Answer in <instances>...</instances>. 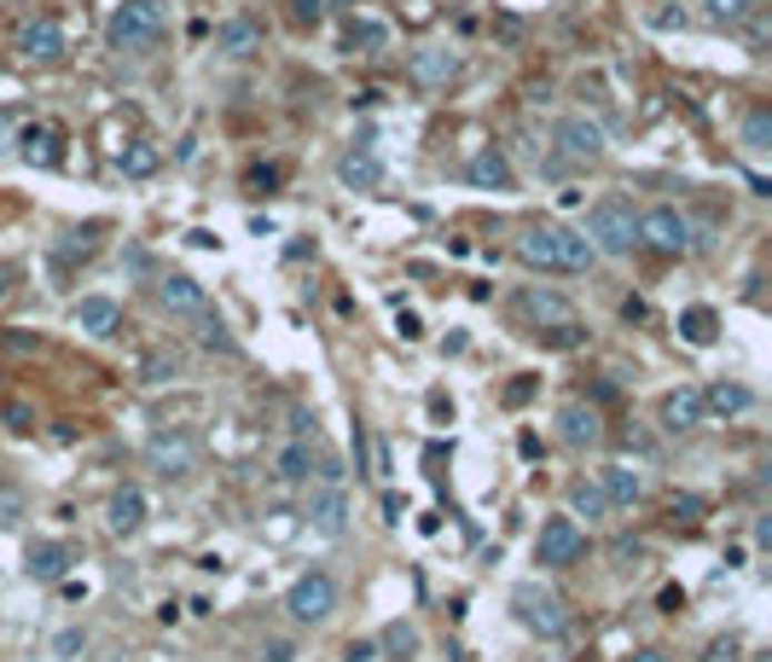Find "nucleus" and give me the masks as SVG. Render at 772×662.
Instances as JSON below:
<instances>
[{
    "mask_svg": "<svg viewBox=\"0 0 772 662\" xmlns=\"http://www.w3.org/2000/svg\"><path fill=\"white\" fill-rule=\"evenodd\" d=\"M534 395V378H511V384H505V407H523Z\"/></svg>",
    "mask_w": 772,
    "mask_h": 662,
    "instance_id": "de8ad7c7",
    "label": "nucleus"
},
{
    "mask_svg": "<svg viewBox=\"0 0 772 662\" xmlns=\"http://www.w3.org/2000/svg\"><path fill=\"white\" fill-rule=\"evenodd\" d=\"M511 314H518V320H529V331L575 320L570 297H558V291H547V285H523V291H511Z\"/></svg>",
    "mask_w": 772,
    "mask_h": 662,
    "instance_id": "f8f14e48",
    "label": "nucleus"
},
{
    "mask_svg": "<svg viewBox=\"0 0 772 662\" xmlns=\"http://www.w3.org/2000/svg\"><path fill=\"white\" fill-rule=\"evenodd\" d=\"M395 331H401V343H419L424 338V320L413 309H395Z\"/></svg>",
    "mask_w": 772,
    "mask_h": 662,
    "instance_id": "c03bdc74",
    "label": "nucleus"
},
{
    "mask_svg": "<svg viewBox=\"0 0 772 662\" xmlns=\"http://www.w3.org/2000/svg\"><path fill=\"white\" fill-rule=\"evenodd\" d=\"M680 338H685L691 349H709V343L720 338V314L709 309V302H691V309L680 314Z\"/></svg>",
    "mask_w": 772,
    "mask_h": 662,
    "instance_id": "cd10ccee",
    "label": "nucleus"
},
{
    "mask_svg": "<svg viewBox=\"0 0 772 662\" xmlns=\"http://www.w3.org/2000/svg\"><path fill=\"white\" fill-rule=\"evenodd\" d=\"M106 529H111V534H122V541L146 529V494L134 489V482H122V489L111 494V505H106Z\"/></svg>",
    "mask_w": 772,
    "mask_h": 662,
    "instance_id": "6ab92c4d",
    "label": "nucleus"
},
{
    "mask_svg": "<svg viewBox=\"0 0 772 662\" xmlns=\"http://www.w3.org/2000/svg\"><path fill=\"white\" fill-rule=\"evenodd\" d=\"M662 610H668V616H674V610H685V593H680V588H662Z\"/></svg>",
    "mask_w": 772,
    "mask_h": 662,
    "instance_id": "3c124183",
    "label": "nucleus"
},
{
    "mask_svg": "<svg viewBox=\"0 0 772 662\" xmlns=\"http://www.w3.org/2000/svg\"><path fill=\"white\" fill-rule=\"evenodd\" d=\"M255 662H297V645L291 640H262L255 645Z\"/></svg>",
    "mask_w": 772,
    "mask_h": 662,
    "instance_id": "a19ab883",
    "label": "nucleus"
},
{
    "mask_svg": "<svg viewBox=\"0 0 772 662\" xmlns=\"http://www.w3.org/2000/svg\"><path fill=\"white\" fill-rule=\"evenodd\" d=\"M383 47H390V30H383V23H372V18H349L343 23V53L372 59V53H383Z\"/></svg>",
    "mask_w": 772,
    "mask_h": 662,
    "instance_id": "bb28decb",
    "label": "nucleus"
},
{
    "mask_svg": "<svg viewBox=\"0 0 772 662\" xmlns=\"http://www.w3.org/2000/svg\"><path fill=\"white\" fill-rule=\"evenodd\" d=\"M291 23H297V30H320V23H325V0H291Z\"/></svg>",
    "mask_w": 772,
    "mask_h": 662,
    "instance_id": "e433bc0d",
    "label": "nucleus"
},
{
    "mask_svg": "<svg viewBox=\"0 0 772 662\" xmlns=\"http://www.w3.org/2000/svg\"><path fill=\"white\" fill-rule=\"evenodd\" d=\"M511 610H518V622L529 633H540V640H563V633H570V610H563V599L547 593V588H534V581L511 588Z\"/></svg>",
    "mask_w": 772,
    "mask_h": 662,
    "instance_id": "39448f33",
    "label": "nucleus"
},
{
    "mask_svg": "<svg viewBox=\"0 0 772 662\" xmlns=\"http://www.w3.org/2000/svg\"><path fill=\"white\" fill-rule=\"evenodd\" d=\"M255 47H262V23H255V18H227V23H215V53L221 59H250Z\"/></svg>",
    "mask_w": 772,
    "mask_h": 662,
    "instance_id": "412c9836",
    "label": "nucleus"
},
{
    "mask_svg": "<svg viewBox=\"0 0 772 662\" xmlns=\"http://www.w3.org/2000/svg\"><path fill=\"white\" fill-rule=\"evenodd\" d=\"M23 518V489L18 482H0V529H12Z\"/></svg>",
    "mask_w": 772,
    "mask_h": 662,
    "instance_id": "4c0bfd02",
    "label": "nucleus"
},
{
    "mask_svg": "<svg viewBox=\"0 0 772 662\" xmlns=\"http://www.w3.org/2000/svg\"><path fill=\"white\" fill-rule=\"evenodd\" d=\"M743 146H750L755 158H766V151H772V111H766V106H750V111H743Z\"/></svg>",
    "mask_w": 772,
    "mask_h": 662,
    "instance_id": "2f4dec72",
    "label": "nucleus"
},
{
    "mask_svg": "<svg viewBox=\"0 0 772 662\" xmlns=\"http://www.w3.org/2000/svg\"><path fill=\"white\" fill-rule=\"evenodd\" d=\"M610 558L628 570V564H639V558H645V546H639V541H615V546H610Z\"/></svg>",
    "mask_w": 772,
    "mask_h": 662,
    "instance_id": "49530a36",
    "label": "nucleus"
},
{
    "mask_svg": "<svg viewBox=\"0 0 772 662\" xmlns=\"http://www.w3.org/2000/svg\"><path fill=\"white\" fill-rule=\"evenodd\" d=\"M169 36V7L163 0H122V7L111 12V23H106V41L117 47V53H151Z\"/></svg>",
    "mask_w": 772,
    "mask_h": 662,
    "instance_id": "f03ea898",
    "label": "nucleus"
},
{
    "mask_svg": "<svg viewBox=\"0 0 772 662\" xmlns=\"http://www.w3.org/2000/svg\"><path fill=\"white\" fill-rule=\"evenodd\" d=\"M668 518H674V523H698L703 518V500L698 494H674V500H668Z\"/></svg>",
    "mask_w": 772,
    "mask_h": 662,
    "instance_id": "58836bf2",
    "label": "nucleus"
},
{
    "mask_svg": "<svg viewBox=\"0 0 772 662\" xmlns=\"http://www.w3.org/2000/svg\"><path fill=\"white\" fill-rule=\"evenodd\" d=\"M703 662H738V651L732 645H709V656Z\"/></svg>",
    "mask_w": 772,
    "mask_h": 662,
    "instance_id": "864d4df0",
    "label": "nucleus"
},
{
    "mask_svg": "<svg viewBox=\"0 0 772 662\" xmlns=\"http://www.w3.org/2000/svg\"><path fill=\"white\" fill-rule=\"evenodd\" d=\"M518 257L534 273H586L599 262V250L586 244L581 227H563V221H529L518 233Z\"/></svg>",
    "mask_w": 772,
    "mask_h": 662,
    "instance_id": "f257e3e1",
    "label": "nucleus"
},
{
    "mask_svg": "<svg viewBox=\"0 0 772 662\" xmlns=\"http://www.w3.org/2000/svg\"><path fill=\"white\" fill-rule=\"evenodd\" d=\"M12 151L30 169H59L64 163V134L59 129H36V122H18V140H12Z\"/></svg>",
    "mask_w": 772,
    "mask_h": 662,
    "instance_id": "4468645a",
    "label": "nucleus"
},
{
    "mask_svg": "<svg viewBox=\"0 0 772 662\" xmlns=\"http://www.w3.org/2000/svg\"><path fill=\"white\" fill-rule=\"evenodd\" d=\"M285 616L297 628H320L338 616V581H331L325 570H308L291 581V593H285Z\"/></svg>",
    "mask_w": 772,
    "mask_h": 662,
    "instance_id": "20e7f679",
    "label": "nucleus"
},
{
    "mask_svg": "<svg viewBox=\"0 0 772 662\" xmlns=\"http://www.w3.org/2000/svg\"><path fill=\"white\" fill-rule=\"evenodd\" d=\"M581 552H586V534H581L575 518L540 523V534H534V564L540 570H570V564H581Z\"/></svg>",
    "mask_w": 772,
    "mask_h": 662,
    "instance_id": "6e6552de",
    "label": "nucleus"
},
{
    "mask_svg": "<svg viewBox=\"0 0 772 662\" xmlns=\"http://www.w3.org/2000/svg\"><path fill=\"white\" fill-rule=\"evenodd\" d=\"M552 146H558L563 163H599L604 158V129L586 111H570V117L552 122Z\"/></svg>",
    "mask_w": 772,
    "mask_h": 662,
    "instance_id": "1a4fd4ad",
    "label": "nucleus"
},
{
    "mask_svg": "<svg viewBox=\"0 0 772 662\" xmlns=\"http://www.w3.org/2000/svg\"><path fill=\"white\" fill-rule=\"evenodd\" d=\"M250 192H262V198L279 192V163H255L250 169Z\"/></svg>",
    "mask_w": 772,
    "mask_h": 662,
    "instance_id": "37998d69",
    "label": "nucleus"
},
{
    "mask_svg": "<svg viewBox=\"0 0 772 662\" xmlns=\"http://www.w3.org/2000/svg\"><path fill=\"white\" fill-rule=\"evenodd\" d=\"M639 244H651L656 257H685L691 250V221L674 210V203H651L639 215Z\"/></svg>",
    "mask_w": 772,
    "mask_h": 662,
    "instance_id": "9d476101",
    "label": "nucleus"
},
{
    "mask_svg": "<svg viewBox=\"0 0 772 662\" xmlns=\"http://www.w3.org/2000/svg\"><path fill=\"white\" fill-rule=\"evenodd\" d=\"M7 430H12V437H30V430H36V413H30L23 401H7Z\"/></svg>",
    "mask_w": 772,
    "mask_h": 662,
    "instance_id": "ea45409f",
    "label": "nucleus"
},
{
    "mask_svg": "<svg viewBox=\"0 0 772 662\" xmlns=\"http://www.w3.org/2000/svg\"><path fill=\"white\" fill-rule=\"evenodd\" d=\"M628 662H674V656H668V651H656V645H645V651H633Z\"/></svg>",
    "mask_w": 772,
    "mask_h": 662,
    "instance_id": "603ef678",
    "label": "nucleus"
},
{
    "mask_svg": "<svg viewBox=\"0 0 772 662\" xmlns=\"http://www.w3.org/2000/svg\"><path fill=\"white\" fill-rule=\"evenodd\" d=\"M140 372H146V384H169V378H180V354L174 349H151Z\"/></svg>",
    "mask_w": 772,
    "mask_h": 662,
    "instance_id": "72a5a7b5",
    "label": "nucleus"
},
{
    "mask_svg": "<svg viewBox=\"0 0 772 662\" xmlns=\"http://www.w3.org/2000/svg\"><path fill=\"white\" fill-rule=\"evenodd\" d=\"M407 70H413L419 88H448L453 76H459V59L448 53V47H419V53L407 59Z\"/></svg>",
    "mask_w": 772,
    "mask_h": 662,
    "instance_id": "4be33fe9",
    "label": "nucleus"
},
{
    "mask_svg": "<svg viewBox=\"0 0 772 662\" xmlns=\"http://www.w3.org/2000/svg\"><path fill=\"white\" fill-rule=\"evenodd\" d=\"M529 338H534L540 349H581V343H586V325H581V320H563V325H540V331H529Z\"/></svg>",
    "mask_w": 772,
    "mask_h": 662,
    "instance_id": "473e14b6",
    "label": "nucleus"
},
{
    "mask_svg": "<svg viewBox=\"0 0 772 662\" xmlns=\"http://www.w3.org/2000/svg\"><path fill=\"white\" fill-rule=\"evenodd\" d=\"M338 187L343 192H378L383 187V158H378L372 146L343 151V158H338Z\"/></svg>",
    "mask_w": 772,
    "mask_h": 662,
    "instance_id": "f3484780",
    "label": "nucleus"
},
{
    "mask_svg": "<svg viewBox=\"0 0 772 662\" xmlns=\"http://www.w3.org/2000/svg\"><path fill=\"white\" fill-rule=\"evenodd\" d=\"M76 325H82L88 338H111V331L122 325V309L111 297H82V302H76Z\"/></svg>",
    "mask_w": 772,
    "mask_h": 662,
    "instance_id": "b1692460",
    "label": "nucleus"
},
{
    "mask_svg": "<svg viewBox=\"0 0 772 662\" xmlns=\"http://www.w3.org/2000/svg\"><path fill=\"white\" fill-rule=\"evenodd\" d=\"M302 518H308V529H320V534H338L349 529V494H343V482H308V500H302Z\"/></svg>",
    "mask_w": 772,
    "mask_h": 662,
    "instance_id": "9b49d317",
    "label": "nucleus"
},
{
    "mask_svg": "<svg viewBox=\"0 0 772 662\" xmlns=\"http://www.w3.org/2000/svg\"><path fill=\"white\" fill-rule=\"evenodd\" d=\"M146 465L158 477H192L198 471V437L187 424L151 430V437H146Z\"/></svg>",
    "mask_w": 772,
    "mask_h": 662,
    "instance_id": "423d86ee",
    "label": "nucleus"
},
{
    "mask_svg": "<svg viewBox=\"0 0 772 662\" xmlns=\"http://www.w3.org/2000/svg\"><path fill=\"white\" fill-rule=\"evenodd\" d=\"M570 518H586V523H604L610 518V500H604V489L599 482H570Z\"/></svg>",
    "mask_w": 772,
    "mask_h": 662,
    "instance_id": "c85d7f7f",
    "label": "nucleus"
},
{
    "mask_svg": "<svg viewBox=\"0 0 772 662\" xmlns=\"http://www.w3.org/2000/svg\"><path fill=\"white\" fill-rule=\"evenodd\" d=\"M419 628L413 622H390V628H383V640H378V656H390V662H413L419 656Z\"/></svg>",
    "mask_w": 772,
    "mask_h": 662,
    "instance_id": "c756f323",
    "label": "nucleus"
},
{
    "mask_svg": "<svg viewBox=\"0 0 772 662\" xmlns=\"http://www.w3.org/2000/svg\"><path fill=\"white\" fill-rule=\"evenodd\" d=\"M18 140V111H0V151H12Z\"/></svg>",
    "mask_w": 772,
    "mask_h": 662,
    "instance_id": "09e8293b",
    "label": "nucleus"
},
{
    "mask_svg": "<svg viewBox=\"0 0 772 662\" xmlns=\"http://www.w3.org/2000/svg\"><path fill=\"white\" fill-rule=\"evenodd\" d=\"M64 53H70V36H64V23H59L53 12H36V18L18 30V59H23V64L53 70V64H64Z\"/></svg>",
    "mask_w": 772,
    "mask_h": 662,
    "instance_id": "0eeeda50",
    "label": "nucleus"
},
{
    "mask_svg": "<svg viewBox=\"0 0 772 662\" xmlns=\"http://www.w3.org/2000/svg\"><path fill=\"white\" fill-rule=\"evenodd\" d=\"M430 413H435V419H442V424H448V419H453V401H448L442 390H435V395H430Z\"/></svg>",
    "mask_w": 772,
    "mask_h": 662,
    "instance_id": "8fccbe9b",
    "label": "nucleus"
},
{
    "mask_svg": "<svg viewBox=\"0 0 772 662\" xmlns=\"http://www.w3.org/2000/svg\"><path fill=\"white\" fill-rule=\"evenodd\" d=\"M82 645H88V633H82V628L53 633V656H82Z\"/></svg>",
    "mask_w": 772,
    "mask_h": 662,
    "instance_id": "79ce46f5",
    "label": "nucleus"
},
{
    "mask_svg": "<svg viewBox=\"0 0 772 662\" xmlns=\"http://www.w3.org/2000/svg\"><path fill=\"white\" fill-rule=\"evenodd\" d=\"M203 320V331H198V338H203V349H221V354H239V338H233V331H227L221 320H210V314H198Z\"/></svg>",
    "mask_w": 772,
    "mask_h": 662,
    "instance_id": "f704fd0d",
    "label": "nucleus"
},
{
    "mask_svg": "<svg viewBox=\"0 0 772 662\" xmlns=\"http://www.w3.org/2000/svg\"><path fill=\"white\" fill-rule=\"evenodd\" d=\"M558 437L570 442V448H599V442H604L599 407H593V401H563V407H558Z\"/></svg>",
    "mask_w": 772,
    "mask_h": 662,
    "instance_id": "ddd939ff",
    "label": "nucleus"
},
{
    "mask_svg": "<svg viewBox=\"0 0 772 662\" xmlns=\"http://www.w3.org/2000/svg\"><path fill=\"white\" fill-rule=\"evenodd\" d=\"M593 482L604 489L610 512H628V505H639V500H645V477H639V471H628V465H604Z\"/></svg>",
    "mask_w": 772,
    "mask_h": 662,
    "instance_id": "aec40b11",
    "label": "nucleus"
},
{
    "mask_svg": "<svg viewBox=\"0 0 772 662\" xmlns=\"http://www.w3.org/2000/svg\"><path fill=\"white\" fill-rule=\"evenodd\" d=\"M158 302H163L169 314H187V320L210 314V291H203L192 273H163L158 279Z\"/></svg>",
    "mask_w": 772,
    "mask_h": 662,
    "instance_id": "2eb2a0df",
    "label": "nucleus"
},
{
    "mask_svg": "<svg viewBox=\"0 0 772 662\" xmlns=\"http://www.w3.org/2000/svg\"><path fill=\"white\" fill-rule=\"evenodd\" d=\"M7 291H12V268L0 262V302H7Z\"/></svg>",
    "mask_w": 772,
    "mask_h": 662,
    "instance_id": "5fc2aeb1",
    "label": "nucleus"
},
{
    "mask_svg": "<svg viewBox=\"0 0 772 662\" xmlns=\"http://www.w3.org/2000/svg\"><path fill=\"white\" fill-rule=\"evenodd\" d=\"M465 181L471 187H482V192H511V163H505V151L500 146H482V151H471V163H465Z\"/></svg>",
    "mask_w": 772,
    "mask_h": 662,
    "instance_id": "a211bd4d",
    "label": "nucleus"
},
{
    "mask_svg": "<svg viewBox=\"0 0 772 662\" xmlns=\"http://www.w3.org/2000/svg\"><path fill=\"white\" fill-rule=\"evenodd\" d=\"M273 471H279V482H308V477H314V448H308L302 437L285 442V448H279V460H273Z\"/></svg>",
    "mask_w": 772,
    "mask_h": 662,
    "instance_id": "7c9ffc66",
    "label": "nucleus"
},
{
    "mask_svg": "<svg viewBox=\"0 0 772 662\" xmlns=\"http://www.w3.org/2000/svg\"><path fill=\"white\" fill-rule=\"evenodd\" d=\"M750 407H755L750 384H714V390H703V413L709 419H738V413H750Z\"/></svg>",
    "mask_w": 772,
    "mask_h": 662,
    "instance_id": "393cba45",
    "label": "nucleus"
},
{
    "mask_svg": "<svg viewBox=\"0 0 772 662\" xmlns=\"http://www.w3.org/2000/svg\"><path fill=\"white\" fill-rule=\"evenodd\" d=\"M581 233H586V244H593L599 257H633V250H639V210L628 198L610 192V198H599L593 210H586Z\"/></svg>",
    "mask_w": 772,
    "mask_h": 662,
    "instance_id": "7ed1b4c3",
    "label": "nucleus"
},
{
    "mask_svg": "<svg viewBox=\"0 0 772 662\" xmlns=\"http://www.w3.org/2000/svg\"><path fill=\"white\" fill-rule=\"evenodd\" d=\"M70 564H76V552H70L64 541H41V546H30V581H41V588L64 581Z\"/></svg>",
    "mask_w": 772,
    "mask_h": 662,
    "instance_id": "5701e85b",
    "label": "nucleus"
},
{
    "mask_svg": "<svg viewBox=\"0 0 772 662\" xmlns=\"http://www.w3.org/2000/svg\"><path fill=\"white\" fill-rule=\"evenodd\" d=\"M656 419H662V430H698V424H709V413H703V390H691V384H680V390H668L662 401H656Z\"/></svg>",
    "mask_w": 772,
    "mask_h": 662,
    "instance_id": "dca6fc26",
    "label": "nucleus"
},
{
    "mask_svg": "<svg viewBox=\"0 0 772 662\" xmlns=\"http://www.w3.org/2000/svg\"><path fill=\"white\" fill-rule=\"evenodd\" d=\"M703 12L714 18V23H743L755 12V0H703Z\"/></svg>",
    "mask_w": 772,
    "mask_h": 662,
    "instance_id": "c9c22d12",
    "label": "nucleus"
},
{
    "mask_svg": "<svg viewBox=\"0 0 772 662\" xmlns=\"http://www.w3.org/2000/svg\"><path fill=\"white\" fill-rule=\"evenodd\" d=\"M117 169L128 174V181H151V174L163 169V151L151 146V140H128V146L117 151Z\"/></svg>",
    "mask_w": 772,
    "mask_h": 662,
    "instance_id": "a878e982",
    "label": "nucleus"
},
{
    "mask_svg": "<svg viewBox=\"0 0 772 662\" xmlns=\"http://www.w3.org/2000/svg\"><path fill=\"white\" fill-rule=\"evenodd\" d=\"M343 662H378V640H349L343 645Z\"/></svg>",
    "mask_w": 772,
    "mask_h": 662,
    "instance_id": "a18cd8bd",
    "label": "nucleus"
}]
</instances>
